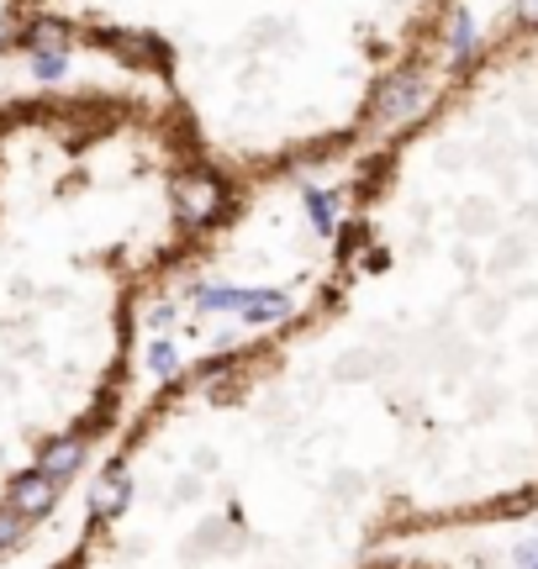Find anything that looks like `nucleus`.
I'll list each match as a JSON object with an SVG mask.
<instances>
[{"instance_id":"obj_1","label":"nucleus","mask_w":538,"mask_h":569,"mask_svg":"<svg viewBox=\"0 0 538 569\" xmlns=\"http://www.w3.org/2000/svg\"><path fill=\"white\" fill-rule=\"evenodd\" d=\"M174 212L185 227H206L227 212V185H222L212 169H196V174H180L174 180Z\"/></svg>"},{"instance_id":"obj_2","label":"nucleus","mask_w":538,"mask_h":569,"mask_svg":"<svg viewBox=\"0 0 538 569\" xmlns=\"http://www.w3.org/2000/svg\"><path fill=\"white\" fill-rule=\"evenodd\" d=\"M417 106H422V69H417V64L396 69L391 79L380 85V95H375V117L380 121L407 117V111H417Z\"/></svg>"},{"instance_id":"obj_3","label":"nucleus","mask_w":538,"mask_h":569,"mask_svg":"<svg viewBox=\"0 0 538 569\" xmlns=\"http://www.w3.org/2000/svg\"><path fill=\"white\" fill-rule=\"evenodd\" d=\"M58 491H64L58 480H49L43 470H32V474H22V480L11 485V506H17L26 522H32V517H49L53 506H58Z\"/></svg>"},{"instance_id":"obj_4","label":"nucleus","mask_w":538,"mask_h":569,"mask_svg":"<svg viewBox=\"0 0 538 569\" xmlns=\"http://www.w3.org/2000/svg\"><path fill=\"white\" fill-rule=\"evenodd\" d=\"M127 501H132V480H127V470L117 464V470H106L96 485H90V517L117 522L127 512Z\"/></svg>"},{"instance_id":"obj_5","label":"nucleus","mask_w":538,"mask_h":569,"mask_svg":"<svg viewBox=\"0 0 538 569\" xmlns=\"http://www.w3.org/2000/svg\"><path fill=\"white\" fill-rule=\"evenodd\" d=\"M79 464H85V438H53V443H43V453H37V470L49 474V480H69V474H79Z\"/></svg>"},{"instance_id":"obj_6","label":"nucleus","mask_w":538,"mask_h":569,"mask_svg":"<svg viewBox=\"0 0 538 569\" xmlns=\"http://www.w3.org/2000/svg\"><path fill=\"white\" fill-rule=\"evenodd\" d=\"M238 311H244V322H280V316H291V296L286 290H238Z\"/></svg>"},{"instance_id":"obj_7","label":"nucleus","mask_w":538,"mask_h":569,"mask_svg":"<svg viewBox=\"0 0 538 569\" xmlns=\"http://www.w3.org/2000/svg\"><path fill=\"white\" fill-rule=\"evenodd\" d=\"M301 201H306V216H312V227H318L322 237L338 233V201H333L327 190H306Z\"/></svg>"},{"instance_id":"obj_8","label":"nucleus","mask_w":538,"mask_h":569,"mask_svg":"<svg viewBox=\"0 0 538 569\" xmlns=\"http://www.w3.org/2000/svg\"><path fill=\"white\" fill-rule=\"evenodd\" d=\"M22 43L32 47V53H49V47H69V26L64 22H49V17H43V22H32L22 32Z\"/></svg>"},{"instance_id":"obj_9","label":"nucleus","mask_w":538,"mask_h":569,"mask_svg":"<svg viewBox=\"0 0 538 569\" xmlns=\"http://www.w3.org/2000/svg\"><path fill=\"white\" fill-rule=\"evenodd\" d=\"M32 74H37L43 85H58V79L69 74V47H49V53H32Z\"/></svg>"},{"instance_id":"obj_10","label":"nucleus","mask_w":538,"mask_h":569,"mask_svg":"<svg viewBox=\"0 0 538 569\" xmlns=\"http://www.w3.org/2000/svg\"><path fill=\"white\" fill-rule=\"evenodd\" d=\"M196 307L201 311H238V290H233V284H201Z\"/></svg>"},{"instance_id":"obj_11","label":"nucleus","mask_w":538,"mask_h":569,"mask_svg":"<svg viewBox=\"0 0 538 569\" xmlns=\"http://www.w3.org/2000/svg\"><path fill=\"white\" fill-rule=\"evenodd\" d=\"M22 533H26V517L6 501V506H0V554H6L11 544H22Z\"/></svg>"},{"instance_id":"obj_12","label":"nucleus","mask_w":538,"mask_h":569,"mask_svg":"<svg viewBox=\"0 0 538 569\" xmlns=\"http://www.w3.org/2000/svg\"><path fill=\"white\" fill-rule=\"evenodd\" d=\"M148 369H153V375H174V369H180V354H174V343H164V337H159V343L148 348Z\"/></svg>"},{"instance_id":"obj_13","label":"nucleus","mask_w":538,"mask_h":569,"mask_svg":"<svg viewBox=\"0 0 538 569\" xmlns=\"http://www.w3.org/2000/svg\"><path fill=\"white\" fill-rule=\"evenodd\" d=\"M528 569H538V554H534V565H528Z\"/></svg>"},{"instance_id":"obj_14","label":"nucleus","mask_w":538,"mask_h":569,"mask_svg":"<svg viewBox=\"0 0 538 569\" xmlns=\"http://www.w3.org/2000/svg\"><path fill=\"white\" fill-rule=\"evenodd\" d=\"M64 569H79V565H64Z\"/></svg>"}]
</instances>
